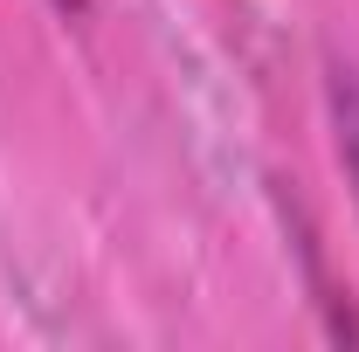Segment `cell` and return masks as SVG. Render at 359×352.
Instances as JSON below:
<instances>
[{
    "mask_svg": "<svg viewBox=\"0 0 359 352\" xmlns=\"http://www.w3.org/2000/svg\"><path fill=\"white\" fill-rule=\"evenodd\" d=\"M325 125H332L346 187H353V201H359V69H346V62L325 69Z\"/></svg>",
    "mask_w": 359,
    "mask_h": 352,
    "instance_id": "obj_1",
    "label": "cell"
},
{
    "mask_svg": "<svg viewBox=\"0 0 359 352\" xmlns=\"http://www.w3.org/2000/svg\"><path fill=\"white\" fill-rule=\"evenodd\" d=\"M48 7H55V14H69V21H83V14H90V0H48Z\"/></svg>",
    "mask_w": 359,
    "mask_h": 352,
    "instance_id": "obj_2",
    "label": "cell"
}]
</instances>
